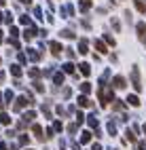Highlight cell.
Wrapping results in <instances>:
<instances>
[{
	"instance_id": "1",
	"label": "cell",
	"mask_w": 146,
	"mask_h": 150,
	"mask_svg": "<svg viewBox=\"0 0 146 150\" xmlns=\"http://www.w3.org/2000/svg\"><path fill=\"white\" fill-rule=\"evenodd\" d=\"M127 99H129V102H131L133 106H138V97H135V95H131V97H127Z\"/></svg>"
}]
</instances>
